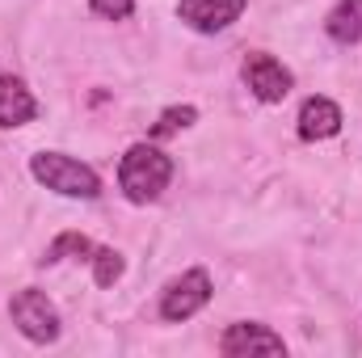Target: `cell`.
I'll use <instances>...</instances> for the list:
<instances>
[{
	"mask_svg": "<svg viewBox=\"0 0 362 358\" xmlns=\"http://www.w3.org/2000/svg\"><path fill=\"white\" fill-rule=\"evenodd\" d=\"M169 181H173V156H169V152H160V148H152V144L127 148V156H122V165H118V185H122V194H127L135 207L156 202V198L169 190Z\"/></svg>",
	"mask_w": 362,
	"mask_h": 358,
	"instance_id": "cell-1",
	"label": "cell"
},
{
	"mask_svg": "<svg viewBox=\"0 0 362 358\" xmlns=\"http://www.w3.org/2000/svg\"><path fill=\"white\" fill-rule=\"evenodd\" d=\"M30 173L42 181L47 190L64 194V198H97L101 194V178L93 173L85 161H72L64 152H38V156H30Z\"/></svg>",
	"mask_w": 362,
	"mask_h": 358,
	"instance_id": "cell-2",
	"label": "cell"
},
{
	"mask_svg": "<svg viewBox=\"0 0 362 358\" xmlns=\"http://www.w3.org/2000/svg\"><path fill=\"white\" fill-rule=\"evenodd\" d=\"M8 316H13L17 333L30 337L34 346H51V342H59V333H64V321H59L55 304H51L42 291H34V287L17 291V295L8 299Z\"/></svg>",
	"mask_w": 362,
	"mask_h": 358,
	"instance_id": "cell-3",
	"label": "cell"
},
{
	"mask_svg": "<svg viewBox=\"0 0 362 358\" xmlns=\"http://www.w3.org/2000/svg\"><path fill=\"white\" fill-rule=\"evenodd\" d=\"M211 304V274L206 270H185L160 291V316L165 321H189Z\"/></svg>",
	"mask_w": 362,
	"mask_h": 358,
	"instance_id": "cell-4",
	"label": "cell"
},
{
	"mask_svg": "<svg viewBox=\"0 0 362 358\" xmlns=\"http://www.w3.org/2000/svg\"><path fill=\"white\" fill-rule=\"evenodd\" d=\"M240 76H245V85L249 93L257 97V101H266V105H278L286 93L295 89V76H291V68H282L274 55L266 51H253V55H245V64H240Z\"/></svg>",
	"mask_w": 362,
	"mask_h": 358,
	"instance_id": "cell-5",
	"label": "cell"
},
{
	"mask_svg": "<svg viewBox=\"0 0 362 358\" xmlns=\"http://www.w3.org/2000/svg\"><path fill=\"white\" fill-rule=\"evenodd\" d=\"M219 354L228 358H253V354H286V342L262 321H236L219 337Z\"/></svg>",
	"mask_w": 362,
	"mask_h": 358,
	"instance_id": "cell-6",
	"label": "cell"
},
{
	"mask_svg": "<svg viewBox=\"0 0 362 358\" xmlns=\"http://www.w3.org/2000/svg\"><path fill=\"white\" fill-rule=\"evenodd\" d=\"M245 4H249V0H181L177 17L189 30H198V34H219V30H228L232 21H240Z\"/></svg>",
	"mask_w": 362,
	"mask_h": 358,
	"instance_id": "cell-7",
	"label": "cell"
},
{
	"mask_svg": "<svg viewBox=\"0 0 362 358\" xmlns=\"http://www.w3.org/2000/svg\"><path fill=\"white\" fill-rule=\"evenodd\" d=\"M341 131V105L329 97H308L299 105V139L316 144V139H333Z\"/></svg>",
	"mask_w": 362,
	"mask_h": 358,
	"instance_id": "cell-8",
	"label": "cell"
},
{
	"mask_svg": "<svg viewBox=\"0 0 362 358\" xmlns=\"http://www.w3.org/2000/svg\"><path fill=\"white\" fill-rule=\"evenodd\" d=\"M34 114H38V101H34V93L25 89V81H17L13 72H4L0 76V127L4 131L8 127H25Z\"/></svg>",
	"mask_w": 362,
	"mask_h": 358,
	"instance_id": "cell-9",
	"label": "cell"
},
{
	"mask_svg": "<svg viewBox=\"0 0 362 358\" xmlns=\"http://www.w3.org/2000/svg\"><path fill=\"white\" fill-rule=\"evenodd\" d=\"M325 30H329L333 42H358L362 38V0H341L325 17Z\"/></svg>",
	"mask_w": 362,
	"mask_h": 358,
	"instance_id": "cell-10",
	"label": "cell"
},
{
	"mask_svg": "<svg viewBox=\"0 0 362 358\" xmlns=\"http://www.w3.org/2000/svg\"><path fill=\"white\" fill-rule=\"evenodd\" d=\"M68 258H93V241L85 232H64V236H55L51 245H47V253L38 258V266H59V262H68Z\"/></svg>",
	"mask_w": 362,
	"mask_h": 358,
	"instance_id": "cell-11",
	"label": "cell"
},
{
	"mask_svg": "<svg viewBox=\"0 0 362 358\" xmlns=\"http://www.w3.org/2000/svg\"><path fill=\"white\" fill-rule=\"evenodd\" d=\"M93 282L97 287H114L118 278H122V270H127V262H122V253L118 249H93Z\"/></svg>",
	"mask_w": 362,
	"mask_h": 358,
	"instance_id": "cell-12",
	"label": "cell"
},
{
	"mask_svg": "<svg viewBox=\"0 0 362 358\" xmlns=\"http://www.w3.org/2000/svg\"><path fill=\"white\" fill-rule=\"evenodd\" d=\"M198 118V110L194 105H169L156 122H152V139H165V135H177V131H185L189 122Z\"/></svg>",
	"mask_w": 362,
	"mask_h": 358,
	"instance_id": "cell-13",
	"label": "cell"
},
{
	"mask_svg": "<svg viewBox=\"0 0 362 358\" xmlns=\"http://www.w3.org/2000/svg\"><path fill=\"white\" fill-rule=\"evenodd\" d=\"M89 8L105 21H127L135 13V0H89Z\"/></svg>",
	"mask_w": 362,
	"mask_h": 358,
	"instance_id": "cell-14",
	"label": "cell"
}]
</instances>
